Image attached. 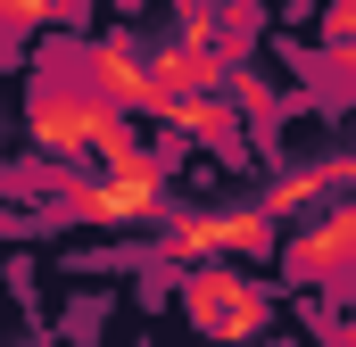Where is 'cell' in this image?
Listing matches in <instances>:
<instances>
[{
  "label": "cell",
  "mask_w": 356,
  "mask_h": 347,
  "mask_svg": "<svg viewBox=\"0 0 356 347\" xmlns=\"http://www.w3.org/2000/svg\"><path fill=\"white\" fill-rule=\"evenodd\" d=\"M340 33H348V50H356V17H348V25H340Z\"/></svg>",
  "instance_id": "cell-4"
},
{
  "label": "cell",
  "mask_w": 356,
  "mask_h": 347,
  "mask_svg": "<svg viewBox=\"0 0 356 347\" xmlns=\"http://www.w3.org/2000/svg\"><path fill=\"white\" fill-rule=\"evenodd\" d=\"M149 207H158V166L141 149H116V166L99 174V182H83V215L91 223H133Z\"/></svg>",
  "instance_id": "cell-2"
},
{
  "label": "cell",
  "mask_w": 356,
  "mask_h": 347,
  "mask_svg": "<svg viewBox=\"0 0 356 347\" xmlns=\"http://www.w3.org/2000/svg\"><path fill=\"white\" fill-rule=\"evenodd\" d=\"M199 323H207L216 339H249V331L266 323V306H257L241 281H199Z\"/></svg>",
  "instance_id": "cell-3"
},
{
  "label": "cell",
  "mask_w": 356,
  "mask_h": 347,
  "mask_svg": "<svg viewBox=\"0 0 356 347\" xmlns=\"http://www.w3.org/2000/svg\"><path fill=\"white\" fill-rule=\"evenodd\" d=\"M33 141L42 149H58V158H75V149H124V124H116V108L91 91V99H42L33 108Z\"/></svg>",
  "instance_id": "cell-1"
}]
</instances>
